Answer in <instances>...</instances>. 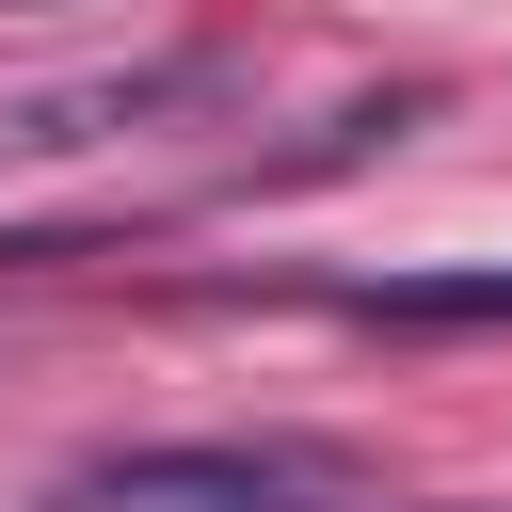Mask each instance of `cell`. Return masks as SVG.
<instances>
[{"label": "cell", "instance_id": "obj_1", "mask_svg": "<svg viewBox=\"0 0 512 512\" xmlns=\"http://www.w3.org/2000/svg\"><path fill=\"white\" fill-rule=\"evenodd\" d=\"M368 464L320 432H192V448H96L64 464V512H352Z\"/></svg>", "mask_w": 512, "mask_h": 512}, {"label": "cell", "instance_id": "obj_2", "mask_svg": "<svg viewBox=\"0 0 512 512\" xmlns=\"http://www.w3.org/2000/svg\"><path fill=\"white\" fill-rule=\"evenodd\" d=\"M336 304L352 320H400V336H464V320H512V272H368Z\"/></svg>", "mask_w": 512, "mask_h": 512}]
</instances>
